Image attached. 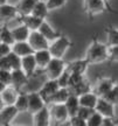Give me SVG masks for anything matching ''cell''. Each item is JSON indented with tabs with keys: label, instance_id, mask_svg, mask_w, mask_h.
<instances>
[{
	"label": "cell",
	"instance_id": "cell-1",
	"mask_svg": "<svg viewBox=\"0 0 118 126\" xmlns=\"http://www.w3.org/2000/svg\"><path fill=\"white\" fill-rule=\"evenodd\" d=\"M84 59L89 62V64H96L102 63L109 60V47L97 40V37L94 36L90 46L88 47L85 51Z\"/></svg>",
	"mask_w": 118,
	"mask_h": 126
},
{
	"label": "cell",
	"instance_id": "cell-2",
	"mask_svg": "<svg viewBox=\"0 0 118 126\" xmlns=\"http://www.w3.org/2000/svg\"><path fill=\"white\" fill-rule=\"evenodd\" d=\"M83 8L89 19H92L100 14H103L106 9H109L111 13L118 14L117 11L109 7L104 0H83Z\"/></svg>",
	"mask_w": 118,
	"mask_h": 126
},
{
	"label": "cell",
	"instance_id": "cell-3",
	"mask_svg": "<svg viewBox=\"0 0 118 126\" xmlns=\"http://www.w3.org/2000/svg\"><path fill=\"white\" fill-rule=\"evenodd\" d=\"M73 45L74 43L66 35H61L57 40L50 43L49 51L54 59H63L66 53L68 51L70 47H73Z\"/></svg>",
	"mask_w": 118,
	"mask_h": 126
},
{
	"label": "cell",
	"instance_id": "cell-4",
	"mask_svg": "<svg viewBox=\"0 0 118 126\" xmlns=\"http://www.w3.org/2000/svg\"><path fill=\"white\" fill-rule=\"evenodd\" d=\"M67 63L63 59H54L50 61L48 67L45 69V74L48 79H55L57 81L60 77L63 75V72L67 69Z\"/></svg>",
	"mask_w": 118,
	"mask_h": 126
},
{
	"label": "cell",
	"instance_id": "cell-5",
	"mask_svg": "<svg viewBox=\"0 0 118 126\" xmlns=\"http://www.w3.org/2000/svg\"><path fill=\"white\" fill-rule=\"evenodd\" d=\"M49 110L51 122H54L56 125H62V124H66V123H69L70 116H69V112L64 104L50 105Z\"/></svg>",
	"mask_w": 118,
	"mask_h": 126
},
{
	"label": "cell",
	"instance_id": "cell-6",
	"mask_svg": "<svg viewBox=\"0 0 118 126\" xmlns=\"http://www.w3.org/2000/svg\"><path fill=\"white\" fill-rule=\"evenodd\" d=\"M59 89H60V84L57 81H55V79H47L42 84V86L40 88V90L37 91V92L40 94V96L46 102V104L48 105L49 99L59 91Z\"/></svg>",
	"mask_w": 118,
	"mask_h": 126
},
{
	"label": "cell",
	"instance_id": "cell-7",
	"mask_svg": "<svg viewBox=\"0 0 118 126\" xmlns=\"http://www.w3.org/2000/svg\"><path fill=\"white\" fill-rule=\"evenodd\" d=\"M21 91H18L13 86H6L4 90H0V99H1V108L15 105L17 99Z\"/></svg>",
	"mask_w": 118,
	"mask_h": 126
},
{
	"label": "cell",
	"instance_id": "cell-8",
	"mask_svg": "<svg viewBox=\"0 0 118 126\" xmlns=\"http://www.w3.org/2000/svg\"><path fill=\"white\" fill-rule=\"evenodd\" d=\"M28 43L31 45L34 51H39V50H45V49H49V41L46 39L45 36L41 34L39 31L32 32L29 39H28Z\"/></svg>",
	"mask_w": 118,
	"mask_h": 126
},
{
	"label": "cell",
	"instance_id": "cell-9",
	"mask_svg": "<svg viewBox=\"0 0 118 126\" xmlns=\"http://www.w3.org/2000/svg\"><path fill=\"white\" fill-rule=\"evenodd\" d=\"M45 106H47V104L39 92H29L28 94V112L29 113H32L34 116L35 113L40 112Z\"/></svg>",
	"mask_w": 118,
	"mask_h": 126
},
{
	"label": "cell",
	"instance_id": "cell-10",
	"mask_svg": "<svg viewBox=\"0 0 118 126\" xmlns=\"http://www.w3.org/2000/svg\"><path fill=\"white\" fill-rule=\"evenodd\" d=\"M116 83H117V82L115 81L114 78H111V77H102V78H100L98 82H97L94 92H95L100 98H102V97H104L106 94H109L110 91H111V89L116 85Z\"/></svg>",
	"mask_w": 118,
	"mask_h": 126
},
{
	"label": "cell",
	"instance_id": "cell-11",
	"mask_svg": "<svg viewBox=\"0 0 118 126\" xmlns=\"http://www.w3.org/2000/svg\"><path fill=\"white\" fill-rule=\"evenodd\" d=\"M19 12L17 6L14 5H0V18H1V25H7L8 21L13 20L15 18H19Z\"/></svg>",
	"mask_w": 118,
	"mask_h": 126
},
{
	"label": "cell",
	"instance_id": "cell-12",
	"mask_svg": "<svg viewBox=\"0 0 118 126\" xmlns=\"http://www.w3.org/2000/svg\"><path fill=\"white\" fill-rule=\"evenodd\" d=\"M18 113H19L18 109L15 108L14 105L1 108V111H0V123H1V126H11L12 122L18 116Z\"/></svg>",
	"mask_w": 118,
	"mask_h": 126
},
{
	"label": "cell",
	"instance_id": "cell-13",
	"mask_svg": "<svg viewBox=\"0 0 118 126\" xmlns=\"http://www.w3.org/2000/svg\"><path fill=\"white\" fill-rule=\"evenodd\" d=\"M96 112L102 114L104 118H116V111H115V105L109 103L104 98H100L98 103L96 105Z\"/></svg>",
	"mask_w": 118,
	"mask_h": 126
},
{
	"label": "cell",
	"instance_id": "cell-14",
	"mask_svg": "<svg viewBox=\"0 0 118 126\" xmlns=\"http://www.w3.org/2000/svg\"><path fill=\"white\" fill-rule=\"evenodd\" d=\"M50 122H51V117H50V110L48 105L45 106L40 112L33 116L34 126H50Z\"/></svg>",
	"mask_w": 118,
	"mask_h": 126
},
{
	"label": "cell",
	"instance_id": "cell-15",
	"mask_svg": "<svg viewBox=\"0 0 118 126\" xmlns=\"http://www.w3.org/2000/svg\"><path fill=\"white\" fill-rule=\"evenodd\" d=\"M28 79H29V77L25 74V71L22 69L12 71V86L15 88L18 91H20L22 86H25L27 84Z\"/></svg>",
	"mask_w": 118,
	"mask_h": 126
},
{
	"label": "cell",
	"instance_id": "cell-16",
	"mask_svg": "<svg viewBox=\"0 0 118 126\" xmlns=\"http://www.w3.org/2000/svg\"><path fill=\"white\" fill-rule=\"evenodd\" d=\"M89 65V62L85 59L83 60H75L71 62L67 63V70L70 74H77V75H84L86 71V68Z\"/></svg>",
	"mask_w": 118,
	"mask_h": 126
},
{
	"label": "cell",
	"instance_id": "cell-17",
	"mask_svg": "<svg viewBox=\"0 0 118 126\" xmlns=\"http://www.w3.org/2000/svg\"><path fill=\"white\" fill-rule=\"evenodd\" d=\"M18 21L21 25H25L26 27L29 29L31 32L39 31L41 27V25L43 22V20L35 18L34 15H26V16H19Z\"/></svg>",
	"mask_w": 118,
	"mask_h": 126
},
{
	"label": "cell",
	"instance_id": "cell-18",
	"mask_svg": "<svg viewBox=\"0 0 118 126\" xmlns=\"http://www.w3.org/2000/svg\"><path fill=\"white\" fill-rule=\"evenodd\" d=\"M12 50H13L14 54H17L18 56H20L21 59L29 56V55H34L35 51L33 49L31 45L28 42H15L12 46Z\"/></svg>",
	"mask_w": 118,
	"mask_h": 126
},
{
	"label": "cell",
	"instance_id": "cell-19",
	"mask_svg": "<svg viewBox=\"0 0 118 126\" xmlns=\"http://www.w3.org/2000/svg\"><path fill=\"white\" fill-rule=\"evenodd\" d=\"M39 0H19L17 4L19 15L20 16H26V15H32L33 9L37 4Z\"/></svg>",
	"mask_w": 118,
	"mask_h": 126
},
{
	"label": "cell",
	"instance_id": "cell-20",
	"mask_svg": "<svg viewBox=\"0 0 118 126\" xmlns=\"http://www.w3.org/2000/svg\"><path fill=\"white\" fill-rule=\"evenodd\" d=\"M34 57H35V61H36L37 68L43 69V70H45L46 68L48 67V64L50 63V61L53 60V56H51V54H50L49 49H45V50H39V51H35Z\"/></svg>",
	"mask_w": 118,
	"mask_h": 126
},
{
	"label": "cell",
	"instance_id": "cell-21",
	"mask_svg": "<svg viewBox=\"0 0 118 126\" xmlns=\"http://www.w3.org/2000/svg\"><path fill=\"white\" fill-rule=\"evenodd\" d=\"M39 32H40L41 34L45 36L47 40L49 41V43L54 42L55 40H57L60 36L62 35L61 33H59L57 31H55L54 28L51 27V26H50V25L47 22L46 20L42 22V25H41V27H40V29H39Z\"/></svg>",
	"mask_w": 118,
	"mask_h": 126
},
{
	"label": "cell",
	"instance_id": "cell-22",
	"mask_svg": "<svg viewBox=\"0 0 118 126\" xmlns=\"http://www.w3.org/2000/svg\"><path fill=\"white\" fill-rule=\"evenodd\" d=\"M36 61H35V57L34 55H29V56H26V57H22V64H21V69H22L25 74L27 75L29 78L35 74L36 71Z\"/></svg>",
	"mask_w": 118,
	"mask_h": 126
},
{
	"label": "cell",
	"instance_id": "cell-23",
	"mask_svg": "<svg viewBox=\"0 0 118 126\" xmlns=\"http://www.w3.org/2000/svg\"><path fill=\"white\" fill-rule=\"evenodd\" d=\"M98 99H100V97L94 91H90V92H86V94L80 96V105L83 106V108L96 109Z\"/></svg>",
	"mask_w": 118,
	"mask_h": 126
},
{
	"label": "cell",
	"instance_id": "cell-24",
	"mask_svg": "<svg viewBox=\"0 0 118 126\" xmlns=\"http://www.w3.org/2000/svg\"><path fill=\"white\" fill-rule=\"evenodd\" d=\"M70 90L68 88H60L59 91L49 99L48 105H55V104H66V102L68 100V98L70 97Z\"/></svg>",
	"mask_w": 118,
	"mask_h": 126
},
{
	"label": "cell",
	"instance_id": "cell-25",
	"mask_svg": "<svg viewBox=\"0 0 118 126\" xmlns=\"http://www.w3.org/2000/svg\"><path fill=\"white\" fill-rule=\"evenodd\" d=\"M12 33H13L15 42H28V39H29V35L32 32L25 25H20L18 27L12 28Z\"/></svg>",
	"mask_w": 118,
	"mask_h": 126
},
{
	"label": "cell",
	"instance_id": "cell-26",
	"mask_svg": "<svg viewBox=\"0 0 118 126\" xmlns=\"http://www.w3.org/2000/svg\"><path fill=\"white\" fill-rule=\"evenodd\" d=\"M64 105H66V108L68 110L70 118L76 117L78 110L81 108V105H80V97H78V96H75V94H70V97L68 98V100L66 102Z\"/></svg>",
	"mask_w": 118,
	"mask_h": 126
},
{
	"label": "cell",
	"instance_id": "cell-27",
	"mask_svg": "<svg viewBox=\"0 0 118 126\" xmlns=\"http://www.w3.org/2000/svg\"><path fill=\"white\" fill-rule=\"evenodd\" d=\"M0 43H6V45L9 46H13L15 43L12 29L8 28L7 25H1V28H0Z\"/></svg>",
	"mask_w": 118,
	"mask_h": 126
},
{
	"label": "cell",
	"instance_id": "cell-28",
	"mask_svg": "<svg viewBox=\"0 0 118 126\" xmlns=\"http://www.w3.org/2000/svg\"><path fill=\"white\" fill-rule=\"evenodd\" d=\"M49 13V9H48V6H47V2L43 1V0H39L37 4L35 5V7L33 9L32 15H34L35 18L41 19L45 21V19L47 18V15Z\"/></svg>",
	"mask_w": 118,
	"mask_h": 126
},
{
	"label": "cell",
	"instance_id": "cell-29",
	"mask_svg": "<svg viewBox=\"0 0 118 126\" xmlns=\"http://www.w3.org/2000/svg\"><path fill=\"white\" fill-rule=\"evenodd\" d=\"M6 61H7V64H8L9 69H11V71H13V70H19V69H21V64H22V59L18 56L17 54H14L13 51L8 55V56H6L5 57Z\"/></svg>",
	"mask_w": 118,
	"mask_h": 126
},
{
	"label": "cell",
	"instance_id": "cell-30",
	"mask_svg": "<svg viewBox=\"0 0 118 126\" xmlns=\"http://www.w3.org/2000/svg\"><path fill=\"white\" fill-rule=\"evenodd\" d=\"M105 33H106V45L108 47H115L118 46V29L114 28L112 26H108L105 28Z\"/></svg>",
	"mask_w": 118,
	"mask_h": 126
},
{
	"label": "cell",
	"instance_id": "cell-31",
	"mask_svg": "<svg viewBox=\"0 0 118 126\" xmlns=\"http://www.w3.org/2000/svg\"><path fill=\"white\" fill-rule=\"evenodd\" d=\"M18 109L19 113L20 112H28V94L26 92H20L17 103L14 105Z\"/></svg>",
	"mask_w": 118,
	"mask_h": 126
},
{
	"label": "cell",
	"instance_id": "cell-32",
	"mask_svg": "<svg viewBox=\"0 0 118 126\" xmlns=\"http://www.w3.org/2000/svg\"><path fill=\"white\" fill-rule=\"evenodd\" d=\"M6 86H12V71L0 70V90H4Z\"/></svg>",
	"mask_w": 118,
	"mask_h": 126
},
{
	"label": "cell",
	"instance_id": "cell-33",
	"mask_svg": "<svg viewBox=\"0 0 118 126\" xmlns=\"http://www.w3.org/2000/svg\"><path fill=\"white\" fill-rule=\"evenodd\" d=\"M102 98H104L105 100H108L109 103L114 104L115 106L118 105V82L116 83V85L111 89L109 94H106L104 97H102Z\"/></svg>",
	"mask_w": 118,
	"mask_h": 126
},
{
	"label": "cell",
	"instance_id": "cell-34",
	"mask_svg": "<svg viewBox=\"0 0 118 126\" xmlns=\"http://www.w3.org/2000/svg\"><path fill=\"white\" fill-rule=\"evenodd\" d=\"M103 120H104V117L98 112H95L86 120V124H88V126H102Z\"/></svg>",
	"mask_w": 118,
	"mask_h": 126
},
{
	"label": "cell",
	"instance_id": "cell-35",
	"mask_svg": "<svg viewBox=\"0 0 118 126\" xmlns=\"http://www.w3.org/2000/svg\"><path fill=\"white\" fill-rule=\"evenodd\" d=\"M95 112H96L95 109H89V108H83V106H81L80 110H78L77 116H76V117L81 118V119H83V120H85L86 122V120H88V119H89V118H90Z\"/></svg>",
	"mask_w": 118,
	"mask_h": 126
},
{
	"label": "cell",
	"instance_id": "cell-36",
	"mask_svg": "<svg viewBox=\"0 0 118 126\" xmlns=\"http://www.w3.org/2000/svg\"><path fill=\"white\" fill-rule=\"evenodd\" d=\"M69 0H47V6L49 11H54V9L62 8L63 6H66V4L68 2Z\"/></svg>",
	"mask_w": 118,
	"mask_h": 126
},
{
	"label": "cell",
	"instance_id": "cell-37",
	"mask_svg": "<svg viewBox=\"0 0 118 126\" xmlns=\"http://www.w3.org/2000/svg\"><path fill=\"white\" fill-rule=\"evenodd\" d=\"M70 75H71V74L66 69V71L63 72V75L57 79V82H59V84H60V88H68L69 86V79H70Z\"/></svg>",
	"mask_w": 118,
	"mask_h": 126
},
{
	"label": "cell",
	"instance_id": "cell-38",
	"mask_svg": "<svg viewBox=\"0 0 118 126\" xmlns=\"http://www.w3.org/2000/svg\"><path fill=\"white\" fill-rule=\"evenodd\" d=\"M109 62H118V46L109 47Z\"/></svg>",
	"mask_w": 118,
	"mask_h": 126
},
{
	"label": "cell",
	"instance_id": "cell-39",
	"mask_svg": "<svg viewBox=\"0 0 118 126\" xmlns=\"http://www.w3.org/2000/svg\"><path fill=\"white\" fill-rule=\"evenodd\" d=\"M12 46L6 43H0V57H6L12 53Z\"/></svg>",
	"mask_w": 118,
	"mask_h": 126
},
{
	"label": "cell",
	"instance_id": "cell-40",
	"mask_svg": "<svg viewBox=\"0 0 118 126\" xmlns=\"http://www.w3.org/2000/svg\"><path fill=\"white\" fill-rule=\"evenodd\" d=\"M69 126H88L85 120H83L78 117H73L69 120Z\"/></svg>",
	"mask_w": 118,
	"mask_h": 126
},
{
	"label": "cell",
	"instance_id": "cell-41",
	"mask_svg": "<svg viewBox=\"0 0 118 126\" xmlns=\"http://www.w3.org/2000/svg\"><path fill=\"white\" fill-rule=\"evenodd\" d=\"M102 126H117L116 118H104Z\"/></svg>",
	"mask_w": 118,
	"mask_h": 126
},
{
	"label": "cell",
	"instance_id": "cell-42",
	"mask_svg": "<svg viewBox=\"0 0 118 126\" xmlns=\"http://www.w3.org/2000/svg\"><path fill=\"white\" fill-rule=\"evenodd\" d=\"M0 4H1V5H6V4H7V0H0Z\"/></svg>",
	"mask_w": 118,
	"mask_h": 126
},
{
	"label": "cell",
	"instance_id": "cell-43",
	"mask_svg": "<svg viewBox=\"0 0 118 126\" xmlns=\"http://www.w3.org/2000/svg\"><path fill=\"white\" fill-rule=\"evenodd\" d=\"M105 2H106V4H108V6H109V7H111V6H110V2H109V0H104ZM111 8H112V7H111Z\"/></svg>",
	"mask_w": 118,
	"mask_h": 126
},
{
	"label": "cell",
	"instance_id": "cell-44",
	"mask_svg": "<svg viewBox=\"0 0 118 126\" xmlns=\"http://www.w3.org/2000/svg\"><path fill=\"white\" fill-rule=\"evenodd\" d=\"M11 126H25V125H11Z\"/></svg>",
	"mask_w": 118,
	"mask_h": 126
}]
</instances>
